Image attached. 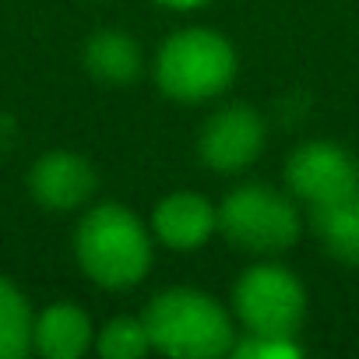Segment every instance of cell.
<instances>
[{
  "label": "cell",
  "instance_id": "cell-7",
  "mask_svg": "<svg viewBox=\"0 0 359 359\" xmlns=\"http://www.w3.org/2000/svg\"><path fill=\"white\" fill-rule=\"evenodd\" d=\"M264 141H268L264 116L247 102H229L205 120L198 134V155L212 172L233 176L261 158Z\"/></svg>",
  "mask_w": 359,
  "mask_h": 359
},
{
  "label": "cell",
  "instance_id": "cell-4",
  "mask_svg": "<svg viewBox=\"0 0 359 359\" xmlns=\"http://www.w3.org/2000/svg\"><path fill=\"white\" fill-rule=\"evenodd\" d=\"M219 233L243 254L278 257L296 247L303 215L292 194H282L268 184H243L233 187L219 205Z\"/></svg>",
  "mask_w": 359,
  "mask_h": 359
},
{
  "label": "cell",
  "instance_id": "cell-11",
  "mask_svg": "<svg viewBox=\"0 0 359 359\" xmlns=\"http://www.w3.org/2000/svg\"><path fill=\"white\" fill-rule=\"evenodd\" d=\"M85 71L99 81V85H109V88H123V85H134L141 78V67H144V53H141V43L127 32H116V29H102L95 32L88 43H85Z\"/></svg>",
  "mask_w": 359,
  "mask_h": 359
},
{
  "label": "cell",
  "instance_id": "cell-3",
  "mask_svg": "<svg viewBox=\"0 0 359 359\" xmlns=\"http://www.w3.org/2000/svg\"><path fill=\"white\" fill-rule=\"evenodd\" d=\"M240 60L233 43L215 29H180L162 39L151 60L158 92L172 102H208L236 81Z\"/></svg>",
  "mask_w": 359,
  "mask_h": 359
},
{
  "label": "cell",
  "instance_id": "cell-15",
  "mask_svg": "<svg viewBox=\"0 0 359 359\" xmlns=\"http://www.w3.org/2000/svg\"><path fill=\"white\" fill-rule=\"evenodd\" d=\"M236 359H292L303 355V345L296 338H261V334H247L243 341L236 338L233 345Z\"/></svg>",
  "mask_w": 359,
  "mask_h": 359
},
{
  "label": "cell",
  "instance_id": "cell-1",
  "mask_svg": "<svg viewBox=\"0 0 359 359\" xmlns=\"http://www.w3.org/2000/svg\"><path fill=\"white\" fill-rule=\"evenodd\" d=\"M74 257L88 282L109 292H123L148 278L155 236L127 205L102 201L81 215L74 229Z\"/></svg>",
  "mask_w": 359,
  "mask_h": 359
},
{
  "label": "cell",
  "instance_id": "cell-13",
  "mask_svg": "<svg viewBox=\"0 0 359 359\" xmlns=\"http://www.w3.org/2000/svg\"><path fill=\"white\" fill-rule=\"evenodd\" d=\"M32 306L25 299V292L0 275V359H22L25 352H32Z\"/></svg>",
  "mask_w": 359,
  "mask_h": 359
},
{
  "label": "cell",
  "instance_id": "cell-5",
  "mask_svg": "<svg viewBox=\"0 0 359 359\" xmlns=\"http://www.w3.org/2000/svg\"><path fill=\"white\" fill-rule=\"evenodd\" d=\"M233 317L247 334L296 338L306 320V289L278 261H261L240 271L233 285Z\"/></svg>",
  "mask_w": 359,
  "mask_h": 359
},
{
  "label": "cell",
  "instance_id": "cell-12",
  "mask_svg": "<svg viewBox=\"0 0 359 359\" xmlns=\"http://www.w3.org/2000/svg\"><path fill=\"white\" fill-rule=\"evenodd\" d=\"M310 233L320 250L338 264H359V194L313 205L310 208Z\"/></svg>",
  "mask_w": 359,
  "mask_h": 359
},
{
  "label": "cell",
  "instance_id": "cell-14",
  "mask_svg": "<svg viewBox=\"0 0 359 359\" xmlns=\"http://www.w3.org/2000/svg\"><path fill=\"white\" fill-rule=\"evenodd\" d=\"M95 352L102 359H141L151 352V338L141 317H113L95 331Z\"/></svg>",
  "mask_w": 359,
  "mask_h": 359
},
{
  "label": "cell",
  "instance_id": "cell-16",
  "mask_svg": "<svg viewBox=\"0 0 359 359\" xmlns=\"http://www.w3.org/2000/svg\"><path fill=\"white\" fill-rule=\"evenodd\" d=\"M15 141H18V127H15V120L4 109H0V151H8Z\"/></svg>",
  "mask_w": 359,
  "mask_h": 359
},
{
  "label": "cell",
  "instance_id": "cell-8",
  "mask_svg": "<svg viewBox=\"0 0 359 359\" xmlns=\"http://www.w3.org/2000/svg\"><path fill=\"white\" fill-rule=\"evenodd\" d=\"M95 187H99V176L92 162L67 148H53L39 155L29 169V194L46 212H78L92 201Z\"/></svg>",
  "mask_w": 359,
  "mask_h": 359
},
{
  "label": "cell",
  "instance_id": "cell-2",
  "mask_svg": "<svg viewBox=\"0 0 359 359\" xmlns=\"http://www.w3.org/2000/svg\"><path fill=\"white\" fill-rule=\"evenodd\" d=\"M151 352L172 359H219L233 355L236 317L208 292L191 285H172L148 299L141 313Z\"/></svg>",
  "mask_w": 359,
  "mask_h": 359
},
{
  "label": "cell",
  "instance_id": "cell-17",
  "mask_svg": "<svg viewBox=\"0 0 359 359\" xmlns=\"http://www.w3.org/2000/svg\"><path fill=\"white\" fill-rule=\"evenodd\" d=\"M155 4H162L169 11H198V8L212 4V0H155Z\"/></svg>",
  "mask_w": 359,
  "mask_h": 359
},
{
  "label": "cell",
  "instance_id": "cell-9",
  "mask_svg": "<svg viewBox=\"0 0 359 359\" xmlns=\"http://www.w3.org/2000/svg\"><path fill=\"white\" fill-rule=\"evenodd\" d=\"M148 229L165 250L194 254L219 233V205L198 191H172L151 208Z\"/></svg>",
  "mask_w": 359,
  "mask_h": 359
},
{
  "label": "cell",
  "instance_id": "cell-6",
  "mask_svg": "<svg viewBox=\"0 0 359 359\" xmlns=\"http://www.w3.org/2000/svg\"><path fill=\"white\" fill-rule=\"evenodd\" d=\"M285 187L306 208L355 198L359 194V165L334 141H303L285 162Z\"/></svg>",
  "mask_w": 359,
  "mask_h": 359
},
{
  "label": "cell",
  "instance_id": "cell-10",
  "mask_svg": "<svg viewBox=\"0 0 359 359\" xmlns=\"http://www.w3.org/2000/svg\"><path fill=\"white\" fill-rule=\"evenodd\" d=\"M32 348L46 359H78V355H85L88 348H95L92 317L71 299L50 303L32 320Z\"/></svg>",
  "mask_w": 359,
  "mask_h": 359
}]
</instances>
